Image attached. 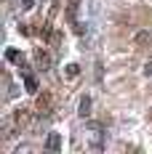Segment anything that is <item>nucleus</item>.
<instances>
[{"instance_id":"f257e3e1","label":"nucleus","mask_w":152,"mask_h":154,"mask_svg":"<svg viewBox=\"0 0 152 154\" xmlns=\"http://www.w3.org/2000/svg\"><path fill=\"white\" fill-rule=\"evenodd\" d=\"M46 149H48V152H59V149H61V136H59V133H51V136H48Z\"/></svg>"},{"instance_id":"f03ea898","label":"nucleus","mask_w":152,"mask_h":154,"mask_svg":"<svg viewBox=\"0 0 152 154\" xmlns=\"http://www.w3.org/2000/svg\"><path fill=\"white\" fill-rule=\"evenodd\" d=\"M88 114H91V98L86 96V98L80 101V117H88Z\"/></svg>"},{"instance_id":"7ed1b4c3","label":"nucleus","mask_w":152,"mask_h":154,"mask_svg":"<svg viewBox=\"0 0 152 154\" xmlns=\"http://www.w3.org/2000/svg\"><path fill=\"white\" fill-rule=\"evenodd\" d=\"M24 85H27V91H30V93H35V91H37V82H35V77H32V75H27V72H24Z\"/></svg>"},{"instance_id":"20e7f679","label":"nucleus","mask_w":152,"mask_h":154,"mask_svg":"<svg viewBox=\"0 0 152 154\" xmlns=\"http://www.w3.org/2000/svg\"><path fill=\"white\" fill-rule=\"evenodd\" d=\"M37 64H40V66H48V64H51V59H48L46 51H37Z\"/></svg>"},{"instance_id":"39448f33","label":"nucleus","mask_w":152,"mask_h":154,"mask_svg":"<svg viewBox=\"0 0 152 154\" xmlns=\"http://www.w3.org/2000/svg\"><path fill=\"white\" fill-rule=\"evenodd\" d=\"M136 43H152V32H139Z\"/></svg>"},{"instance_id":"423d86ee","label":"nucleus","mask_w":152,"mask_h":154,"mask_svg":"<svg viewBox=\"0 0 152 154\" xmlns=\"http://www.w3.org/2000/svg\"><path fill=\"white\" fill-rule=\"evenodd\" d=\"M77 72H80L77 64H70V66H67V77H77Z\"/></svg>"},{"instance_id":"0eeeda50","label":"nucleus","mask_w":152,"mask_h":154,"mask_svg":"<svg viewBox=\"0 0 152 154\" xmlns=\"http://www.w3.org/2000/svg\"><path fill=\"white\" fill-rule=\"evenodd\" d=\"M144 75H147V77H152V61L147 64V66H144Z\"/></svg>"}]
</instances>
